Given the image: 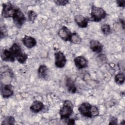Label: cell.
Segmentation results:
<instances>
[{"mask_svg":"<svg viewBox=\"0 0 125 125\" xmlns=\"http://www.w3.org/2000/svg\"><path fill=\"white\" fill-rule=\"evenodd\" d=\"M78 110L83 116L91 118L95 117L98 112V108L88 102H83L78 106Z\"/></svg>","mask_w":125,"mask_h":125,"instance_id":"6da1fadb","label":"cell"},{"mask_svg":"<svg viewBox=\"0 0 125 125\" xmlns=\"http://www.w3.org/2000/svg\"><path fill=\"white\" fill-rule=\"evenodd\" d=\"M106 15V12L102 7L93 5L91 7V18L89 20L92 21L98 22L104 19Z\"/></svg>","mask_w":125,"mask_h":125,"instance_id":"7a4b0ae2","label":"cell"},{"mask_svg":"<svg viewBox=\"0 0 125 125\" xmlns=\"http://www.w3.org/2000/svg\"><path fill=\"white\" fill-rule=\"evenodd\" d=\"M73 105L72 102L69 100L64 101L61 108L59 114L61 119H67L70 117L73 111Z\"/></svg>","mask_w":125,"mask_h":125,"instance_id":"3957f363","label":"cell"},{"mask_svg":"<svg viewBox=\"0 0 125 125\" xmlns=\"http://www.w3.org/2000/svg\"><path fill=\"white\" fill-rule=\"evenodd\" d=\"M17 7L10 2L2 3L1 15L3 18H8L13 17Z\"/></svg>","mask_w":125,"mask_h":125,"instance_id":"277c9868","label":"cell"},{"mask_svg":"<svg viewBox=\"0 0 125 125\" xmlns=\"http://www.w3.org/2000/svg\"><path fill=\"white\" fill-rule=\"evenodd\" d=\"M13 21L18 28H21L24 23L26 18L23 12L17 7L14 14L12 17Z\"/></svg>","mask_w":125,"mask_h":125,"instance_id":"5b68a950","label":"cell"},{"mask_svg":"<svg viewBox=\"0 0 125 125\" xmlns=\"http://www.w3.org/2000/svg\"><path fill=\"white\" fill-rule=\"evenodd\" d=\"M55 65L58 68L63 67L66 62V59L64 54L60 51L56 52L54 53Z\"/></svg>","mask_w":125,"mask_h":125,"instance_id":"8992f818","label":"cell"},{"mask_svg":"<svg viewBox=\"0 0 125 125\" xmlns=\"http://www.w3.org/2000/svg\"><path fill=\"white\" fill-rule=\"evenodd\" d=\"M1 95L4 98H8L13 94V86L9 84H1L0 86Z\"/></svg>","mask_w":125,"mask_h":125,"instance_id":"52a82bcc","label":"cell"},{"mask_svg":"<svg viewBox=\"0 0 125 125\" xmlns=\"http://www.w3.org/2000/svg\"><path fill=\"white\" fill-rule=\"evenodd\" d=\"M58 36L64 41H70L72 33L66 26H63L58 32Z\"/></svg>","mask_w":125,"mask_h":125,"instance_id":"ba28073f","label":"cell"},{"mask_svg":"<svg viewBox=\"0 0 125 125\" xmlns=\"http://www.w3.org/2000/svg\"><path fill=\"white\" fill-rule=\"evenodd\" d=\"M74 21L76 24L81 28H86L88 25L89 19L85 17L82 15H76L74 17Z\"/></svg>","mask_w":125,"mask_h":125,"instance_id":"9c48e42d","label":"cell"},{"mask_svg":"<svg viewBox=\"0 0 125 125\" xmlns=\"http://www.w3.org/2000/svg\"><path fill=\"white\" fill-rule=\"evenodd\" d=\"M75 66L79 69H83L87 66L88 61L83 56H77L74 59Z\"/></svg>","mask_w":125,"mask_h":125,"instance_id":"30bf717a","label":"cell"},{"mask_svg":"<svg viewBox=\"0 0 125 125\" xmlns=\"http://www.w3.org/2000/svg\"><path fill=\"white\" fill-rule=\"evenodd\" d=\"M0 57L2 60L5 62H14L15 60V58L12 55L9 49H2L0 52Z\"/></svg>","mask_w":125,"mask_h":125,"instance_id":"8fae6325","label":"cell"},{"mask_svg":"<svg viewBox=\"0 0 125 125\" xmlns=\"http://www.w3.org/2000/svg\"><path fill=\"white\" fill-rule=\"evenodd\" d=\"M23 44L27 48H31L36 46L37 44L36 40L31 36L25 35L22 39Z\"/></svg>","mask_w":125,"mask_h":125,"instance_id":"7c38bea8","label":"cell"},{"mask_svg":"<svg viewBox=\"0 0 125 125\" xmlns=\"http://www.w3.org/2000/svg\"><path fill=\"white\" fill-rule=\"evenodd\" d=\"M89 47L93 52L99 53L102 52L103 45L99 41L92 40L89 42Z\"/></svg>","mask_w":125,"mask_h":125,"instance_id":"4fadbf2b","label":"cell"},{"mask_svg":"<svg viewBox=\"0 0 125 125\" xmlns=\"http://www.w3.org/2000/svg\"><path fill=\"white\" fill-rule=\"evenodd\" d=\"M38 77L42 79L45 80L48 76V69L46 65H41L38 70Z\"/></svg>","mask_w":125,"mask_h":125,"instance_id":"5bb4252c","label":"cell"},{"mask_svg":"<svg viewBox=\"0 0 125 125\" xmlns=\"http://www.w3.org/2000/svg\"><path fill=\"white\" fill-rule=\"evenodd\" d=\"M43 104L40 101L36 100L33 102L30 107V109L32 112L34 113H38L41 111L43 108Z\"/></svg>","mask_w":125,"mask_h":125,"instance_id":"9a60e30c","label":"cell"},{"mask_svg":"<svg viewBox=\"0 0 125 125\" xmlns=\"http://www.w3.org/2000/svg\"><path fill=\"white\" fill-rule=\"evenodd\" d=\"M9 50L10 51L12 55L14 56L15 59L18 56H19L23 52L22 51L21 46L17 43H13L9 48Z\"/></svg>","mask_w":125,"mask_h":125,"instance_id":"2e32d148","label":"cell"},{"mask_svg":"<svg viewBox=\"0 0 125 125\" xmlns=\"http://www.w3.org/2000/svg\"><path fill=\"white\" fill-rule=\"evenodd\" d=\"M65 85L67 88L68 91L71 93H75L77 91V88L74 84V82L70 78L67 77L65 80Z\"/></svg>","mask_w":125,"mask_h":125,"instance_id":"e0dca14e","label":"cell"},{"mask_svg":"<svg viewBox=\"0 0 125 125\" xmlns=\"http://www.w3.org/2000/svg\"><path fill=\"white\" fill-rule=\"evenodd\" d=\"M125 80V77L124 73H119L115 76V81L118 84H123L124 83Z\"/></svg>","mask_w":125,"mask_h":125,"instance_id":"ac0fdd59","label":"cell"},{"mask_svg":"<svg viewBox=\"0 0 125 125\" xmlns=\"http://www.w3.org/2000/svg\"><path fill=\"white\" fill-rule=\"evenodd\" d=\"M82 41V39L80 38V37L79 36V35L76 33H72L70 41L71 42L75 44H79L81 43Z\"/></svg>","mask_w":125,"mask_h":125,"instance_id":"d6986e66","label":"cell"},{"mask_svg":"<svg viewBox=\"0 0 125 125\" xmlns=\"http://www.w3.org/2000/svg\"><path fill=\"white\" fill-rule=\"evenodd\" d=\"M28 58V55L24 52L21 53L20 55L18 56L16 59L21 63H24Z\"/></svg>","mask_w":125,"mask_h":125,"instance_id":"ffe728a7","label":"cell"},{"mask_svg":"<svg viewBox=\"0 0 125 125\" xmlns=\"http://www.w3.org/2000/svg\"><path fill=\"white\" fill-rule=\"evenodd\" d=\"M15 118L13 116H7L3 121L1 125H14Z\"/></svg>","mask_w":125,"mask_h":125,"instance_id":"44dd1931","label":"cell"},{"mask_svg":"<svg viewBox=\"0 0 125 125\" xmlns=\"http://www.w3.org/2000/svg\"><path fill=\"white\" fill-rule=\"evenodd\" d=\"M101 31L104 35H108L111 33V31L110 26L108 24H103L101 26Z\"/></svg>","mask_w":125,"mask_h":125,"instance_id":"7402d4cb","label":"cell"},{"mask_svg":"<svg viewBox=\"0 0 125 125\" xmlns=\"http://www.w3.org/2000/svg\"><path fill=\"white\" fill-rule=\"evenodd\" d=\"M37 16V14L35 11H34L33 10H29L28 11V19L30 21L33 22L36 19Z\"/></svg>","mask_w":125,"mask_h":125,"instance_id":"603a6c76","label":"cell"},{"mask_svg":"<svg viewBox=\"0 0 125 125\" xmlns=\"http://www.w3.org/2000/svg\"><path fill=\"white\" fill-rule=\"evenodd\" d=\"M54 2L58 5L64 6L67 4L69 2V1L67 0H54Z\"/></svg>","mask_w":125,"mask_h":125,"instance_id":"cb8c5ba5","label":"cell"},{"mask_svg":"<svg viewBox=\"0 0 125 125\" xmlns=\"http://www.w3.org/2000/svg\"><path fill=\"white\" fill-rule=\"evenodd\" d=\"M116 3L117 5L120 7H125V0H116Z\"/></svg>","mask_w":125,"mask_h":125,"instance_id":"d4e9b609","label":"cell"},{"mask_svg":"<svg viewBox=\"0 0 125 125\" xmlns=\"http://www.w3.org/2000/svg\"><path fill=\"white\" fill-rule=\"evenodd\" d=\"M118 122V119L115 118V117H112V118L111 119L109 124H112V125H116Z\"/></svg>","mask_w":125,"mask_h":125,"instance_id":"484cf974","label":"cell"},{"mask_svg":"<svg viewBox=\"0 0 125 125\" xmlns=\"http://www.w3.org/2000/svg\"><path fill=\"white\" fill-rule=\"evenodd\" d=\"M68 123L67 124L68 125H74L75 124V120L73 119H70L68 121Z\"/></svg>","mask_w":125,"mask_h":125,"instance_id":"4316f807","label":"cell"}]
</instances>
